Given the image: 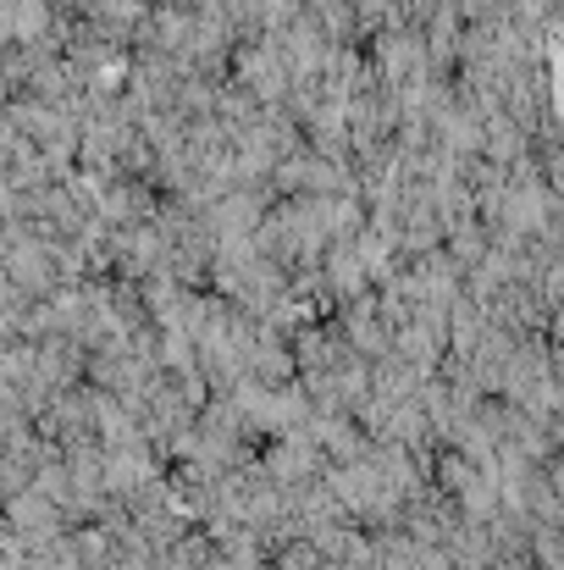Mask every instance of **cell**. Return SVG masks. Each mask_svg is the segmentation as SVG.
<instances>
[{
  "instance_id": "6da1fadb",
  "label": "cell",
  "mask_w": 564,
  "mask_h": 570,
  "mask_svg": "<svg viewBox=\"0 0 564 570\" xmlns=\"http://www.w3.org/2000/svg\"><path fill=\"white\" fill-rule=\"evenodd\" d=\"M0 515H6V532L22 538L28 549H44V543H56V538L67 532V515H61L56 499H44L33 482H28L22 493H11V499L0 504Z\"/></svg>"
}]
</instances>
